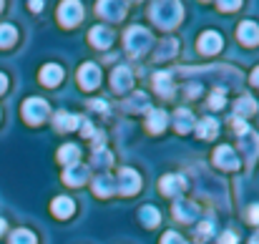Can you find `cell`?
<instances>
[{
  "label": "cell",
  "instance_id": "cell-6",
  "mask_svg": "<svg viewBox=\"0 0 259 244\" xmlns=\"http://www.w3.org/2000/svg\"><path fill=\"white\" fill-rule=\"evenodd\" d=\"M111 88L116 93H126L128 88H134V71L128 66H118L111 73Z\"/></svg>",
  "mask_w": 259,
  "mask_h": 244
},
{
  "label": "cell",
  "instance_id": "cell-5",
  "mask_svg": "<svg viewBox=\"0 0 259 244\" xmlns=\"http://www.w3.org/2000/svg\"><path fill=\"white\" fill-rule=\"evenodd\" d=\"M58 20H61V25H66V28L78 25V23L83 20V8H81V3H71V0L61 3V8H58Z\"/></svg>",
  "mask_w": 259,
  "mask_h": 244
},
{
  "label": "cell",
  "instance_id": "cell-7",
  "mask_svg": "<svg viewBox=\"0 0 259 244\" xmlns=\"http://www.w3.org/2000/svg\"><path fill=\"white\" fill-rule=\"evenodd\" d=\"M78 83H81L83 91L98 88V83H101V68H98L96 63H83V66L78 68Z\"/></svg>",
  "mask_w": 259,
  "mask_h": 244
},
{
  "label": "cell",
  "instance_id": "cell-46",
  "mask_svg": "<svg viewBox=\"0 0 259 244\" xmlns=\"http://www.w3.org/2000/svg\"><path fill=\"white\" fill-rule=\"evenodd\" d=\"M5 227H8V224H5V219H0V234L5 232Z\"/></svg>",
  "mask_w": 259,
  "mask_h": 244
},
{
  "label": "cell",
  "instance_id": "cell-16",
  "mask_svg": "<svg viewBox=\"0 0 259 244\" xmlns=\"http://www.w3.org/2000/svg\"><path fill=\"white\" fill-rule=\"evenodd\" d=\"M98 13L103 18H111V20H121L126 15V3H108V0H101L98 5Z\"/></svg>",
  "mask_w": 259,
  "mask_h": 244
},
{
  "label": "cell",
  "instance_id": "cell-34",
  "mask_svg": "<svg viewBox=\"0 0 259 244\" xmlns=\"http://www.w3.org/2000/svg\"><path fill=\"white\" fill-rule=\"evenodd\" d=\"M211 234H214V224H211V222H201V224L196 227V239H199V242L209 239Z\"/></svg>",
  "mask_w": 259,
  "mask_h": 244
},
{
  "label": "cell",
  "instance_id": "cell-15",
  "mask_svg": "<svg viewBox=\"0 0 259 244\" xmlns=\"http://www.w3.org/2000/svg\"><path fill=\"white\" fill-rule=\"evenodd\" d=\"M86 179H88V169L83 164H73V166H68V169L63 171V181H66L68 186H81Z\"/></svg>",
  "mask_w": 259,
  "mask_h": 244
},
{
  "label": "cell",
  "instance_id": "cell-25",
  "mask_svg": "<svg viewBox=\"0 0 259 244\" xmlns=\"http://www.w3.org/2000/svg\"><path fill=\"white\" fill-rule=\"evenodd\" d=\"M53 124H56V129L58 131H73V129H78V124H81V118L78 116H73V113H56L53 116Z\"/></svg>",
  "mask_w": 259,
  "mask_h": 244
},
{
  "label": "cell",
  "instance_id": "cell-11",
  "mask_svg": "<svg viewBox=\"0 0 259 244\" xmlns=\"http://www.w3.org/2000/svg\"><path fill=\"white\" fill-rule=\"evenodd\" d=\"M88 40L93 48H108L113 43V30L106 28V25H93L91 33H88Z\"/></svg>",
  "mask_w": 259,
  "mask_h": 244
},
{
  "label": "cell",
  "instance_id": "cell-43",
  "mask_svg": "<svg viewBox=\"0 0 259 244\" xmlns=\"http://www.w3.org/2000/svg\"><path fill=\"white\" fill-rule=\"evenodd\" d=\"M252 83L259 88V68H254V73H252Z\"/></svg>",
  "mask_w": 259,
  "mask_h": 244
},
{
  "label": "cell",
  "instance_id": "cell-40",
  "mask_svg": "<svg viewBox=\"0 0 259 244\" xmlns=\"http://www.w3.org/2000/svg\"><path fill=\"white\" fill-rule=\"evenodd\" d=\"M91 108H96V111H101V113H106V108H108V103H106L103 98H96V101L91 103Z\"/></svg>",
  "mask_w": 259,
  "mask_h": 244
},
{
  "label": "cell",
  "instance_id": "cell-47",
  "mask_svg": "<svg viewBox=\"0 0 259 244\" xmlns=\"http://www.w3.org/2000/svg\"><path fill=\"white\" fill-rule=\"evenodd\" d=\"M0 8H3V3H0Z\"/></svg>",
  "mask_w": 259,
  "mask_h": 244
},
{
  "label": "cell",
  "instance_id": "cell-42",
  "mask_svg": "<svg viewBox=\"0 0 259 244\" xmlns=\"http://www.w3.org/2000/svg\"><path fill=\"white\" fill-rule=\"evenodd\" d=\"M5 88H8V76L0 73V93H5Z\"/></svg>",
  "mask_w": 259,
  "mask_h": 244
},
{
  "label": "cell",
  "instance_id": "cell-4",
  "mask_svg": "<svg viewBox=\"0 0 259 244\" xmlns=\"http://www.w3.org/2000/svg\"><path fill=\"white\" fill-rule=\"evenodd\" d=\"M116 189H121L123 196L139 194V189H141V176H139V171H134L131 166H123V169L118 171V184H116Z\"/></svg>",
  "mask_w": 259,
  "mask_h": 244
},
{
  "label": "cell",
  "instance_id": "cell-9",
  "mask_svg": "<svg viewBox=\"0 0 259 244\" xmlns=\"http://www.w3.org/2000/svg\"><path fill=\"white\" fill-rule=\"evenodd\" d=\"M214 164H217L219 169H224V171L239 169V159H237V154H234L232 146H219V149L214 151Z\"/></svg>",
  "mask_w": 259,
  "mask_h": 244
},
{
  "label": "cell",
  "instance_id": "cell-10",
  "mask_svg": "<svg viewBox=\"0 0 259 244\" xmlns=\"http://www.w3.org/2000/svg\"><path fill=\"white\" fill-rule=\"evenodd\" d=\"M237 38H239V43H244V46H259V25L254 20H244V23H239V28H237Z\"/></svg>",
  "mask_w": 259,
  "mask_h": 244
},
{
  "label": "cell",
  "instance_id": "cell-22",
  "mask_svg": "<svg viewBox=\"0 0 259 244\" xmlns=\"http://www.w3.org/2000/svg\"><path fill=\"white\" fill-rule=\"evenodd\" d=\"M196 214H199V209H196L194 201H176L174 204V217L179 222H194Z\"/></svg>",
  "mask_w": 259,
  "mask_h": 244
},
{
  "label": "cell",
  "instance_id": "cell-32",
  "mask_svg": "<svg viewBox=\"0 0 259 244\" xmlns=\"http://www.w3.org/2000/svg\"><path fill=\"white\" fill-rule=\"evenodd\" d=\"M10 244H38V239L30 229H15L10 234Z\"/></svg>",
  "mask_w": 259,
  "mask_h": 244
},
{
  "label": "cell",
  "instance_id": "cell-24",
  "mask_svg": "<svg viewBox=\"0 0 259 244\" xmlns=\"http://www.w3.org/2000/svg\"><path fill=\"white\" fill-rule=\"evenodd\" d=\"M252 113H257V101L252 96H242L234 103V118H244V116H252Z\"/></svg>",
  "mask_w": 259,
  "mask_h": 244
},
{
  "label": "cell",
  "instance_id": "cell-26",
  "mask_svg": "<svg viewBox=\"0 0 259 244\" xmlns=\"http://www.w3.org/2000/svg\"><path fill=\"white\" fill-rule=\"evenodd\" d=\"M78 159H81V149L76 144H63L61 146V151H58V161L61 164L73 166V164H78Z\"/></svg>",
  "mask_w": 259,
  "mask_h": 244
},
{
  "label": "cell",
  "instance_id": "cell-1",
  "mask_svg": "<svg viewBox=\"0 0 259 244\" xmlns=\"http://www.w3.org/2000/svg\"><path fill=\"white\" fill-rule=\"evenodd\" d=\"M149 15H151L154 25H159L164 30H171L174 25L181 23L184 8H181V3H154L151 10H149Z\"/></svg>",
  "mask_w": 259,
  "mask_h": 244
},
{
  "label": "cell",
  "instance_id": "cell-17",
  "mask_svg": "<svg viewBox=\"0 0 259 244\" xmlns=\"http://www.w3.org/2000/svg\"><path fill=\"white\" fill-rule=\"evenodd\" d=\"M113 191H116L113 176H108V174H101V176H96V179H93V194H96V196L106 199V196H113Z\"/></svg>",
  "mask_w": 259,
  "mask_h": 244
},
{
  "label": "cell",
  "instance_id": "cell-19",
  "mask_svg": "<svg viewBox=\"0 0 259 244\" xmlns=\"http://www.w3.org/2000/svg\"><path fill=\"white\" fill-rule=\"evenodd\" d=\"M174 129H176L179 134H189V131L194 129V116H191L189 108H179V111L174 113Z\"/></svg>",
  "mask_w": 259,
  "mask_h": 244
},
{
  "label": "cell",
  "instance_id": "cell-35",
  "mask_svg": "<svg viewBox=\"0 0 259 244\" xmlns=\"http://www.w3.org/2000/svg\"><path fill=\"white\" fill-rule=\"evenodd\" d=\"M161 244H186V242H184V237H181V234H176V232H166V234L161 237Z\"/></svg>",
  "mask_w": 259,
  "mask_h": 244
},
{
  "label": "cell",
  "instance_id": "cell-44",
  "mask_svg": "<svg viewBox=\"0 0 259 244\" xmlns=\"http://www.w3.org/2000/svg\"><path fill=\"white\" fill-rule=\"evenodd\" d=\"M40 8H43V3H30V10H35V13H38Z\"/></svg>",
  "mask_w": 259,
  "mask_h": 244
},
{
  "label": "cell",
  "instance_id": "cell-3",
  "mask_svg": "<svg viewBox=\"0 0 259 244\" xmlns=\"http://www.w3.org/2000/svg\"><path fill=\"white\" fill-rule=\"evenodd\" d=\"M48 113H51V106H48L46 98L33 96V98H25V101H23V118H25V124L40 126V124L48 118Z\"/></svg>",
  "mask_w": 259,
  "mask_h": 244
},
{
  "label": "cell",
  "instance_id": "cell-2",
  "mask_svg": "<svg viewBox=\"0 0 259 244\" xmlns=\"http://www.w3.org/2000/svg\"><path fill=\"white\" fill-rule=\"evenodd\" d=\"M126 48H128V53L131 56H144L149 48H151V30H146V28H141V25H134V28H128V33H126Z\"/></svg>",
  "mask_w": 259,
  "mask_h": 244
},
{
  "label": "cell",
  "instance_id": "cell-37",
  "mask_svg": "<svg viewBox=\"0 0 259 244\" xmlns=\"http://www.w3.org/2000/svg\"><path fill=\"white\" fill-rule=\"evenodd\" d=\"M78 126H81V134H83L86 139H91V136L96 134V129H93V126H91L88 121H83V118H81V124H78Z\"/></svg>",
  "mask_w": 259,
  "mask_h": 244
},
{
  "label": "cell",
  "instance_id": "cell-41",
  "mask_svg": "<svg viewBox=\"0 0 259 244\" xmlns=\"http://www.w3.org/2000/svg\"><path fill=\"white\" fill-rule=\"evenodd\" d=\"M249 222H252V224H259V204H254V207L249 209Z\"/></svg>",
  "mask_w": 259,
  "mask_h": 244
},
{
  "label": "cell",
  "instance_id": "cell-38",
  "mask_svg": "<svg viewBox=\"0 0 259 244\" xmlns=\"http://www.w3.org/2000/svg\"><path fill=\"white\" fill-rule=\"evenodd\" d=\"M239 239H237V234L234 232H224L222 237H219V244H237Z\"/></svg>",
  "mask_w": 259,
  "mask_h": 244
},
{
  "label": "cell",
  "instance_id": "cell-21",
  "mask_svg": "<svg viewBox=\"0 0 259 244\" xmlns=\"http://www.w3.org/2000/svg\"><path fill=\"white\" fill-rule=\"evenodd\" d=\"M73 209H76V204H73V199H68V196H58V199H53V204H51V212H53L58 219H68V217L73 214Z\"/></svg>",
  "mask_w": 259,
  "mask_h": 244
},
{
  "label": "cell",
  "instance_id": "cell-45",
  "mask_svg": "<svg viewBox=\"0 0 259 244\" xmlns=\"http://www.w3.org/2000/svg\"><path fill=\"white\" fill-rule=\"evenodd\" d=\"M249 244H259V232L254 234V237H252V239H249Z\"/></svg>",
  "mask_w": 259,
  "mask_h": 244
},
{
  "label": "cell",
  "instance_id": "cell-8",
  "mask_svg": "<svg viewBox=\"0 0 259 244\" xmlns=\"http://www.w3.org/2000/svg\"><path fill=\"white\" fill-rule=\"evenodd\" d=\"M199 51L204 53V56H214V53H219L222 51V46H224V40H222V35L217 33V30H206V33H201L199 35Z\"/></svg>",
  "mask_w": 259,
  "mask_h": 244
},
{
  "label": "cell",
  "instance_id": "cell-18",
  "mask_svg": "<svg viewBox=\"0 0 259 244\" xmlns=\"http://www.w3.org/2000/svg\"><path fill=\"white\" fill-rule=\"evenodd\" d=\"M166 124H169L166 111H161V108H151V111H149L146 126H149V131H151V134H161V131L166 129Z\"/></svg>",
  "mask_w": 259,
  "mask_h": 244
},
{
  "label": "cell",
  "instance_id": "cell-23",
  "mask_svg": "<svg viewBox=\"0 0 259 244\" xmlns=\"http://www.w3.org/2000/svg\"><path fill=\"white\" fill-rule=\"evenodd\" d=\"M139 219H141V224L149 227V229H154V227L161 224V214H159V209L151 207V204H146V207L139 209Z\"/></svg>",
  "mask_w": 259,
  "mask_h": 244
},
{
  "label": "cell",
  "instance_id": "cell-36",
  "mask_svg": "<svg viewBox=\"0 0 259 244\" xmlns=\"http://www.w3.org/2000/svg\"><path fill=\"white\" fill-rule=\"evenodd\" d=\"M232 126H234V131H237L239 136H244V134L249 131V126L244 124V118H232Z\"/></svg>",
  "mask_w": 259,
  "mask_h": 244
},
{
  "label": "cell",
  "instance_id": "cell-30",
  "mask_svg": "<svg viewBox=\"0 0 259 244\" xmlns=\"http://www.w3.org/2000/svg\"><path fill=\"white\" fill-rule=\"evenodd\" d=\"M176 48H179V43H176L174 38H166V40H161V46H159V51H156L154 56H156V61L171 58L174 53H176Z\"/></svg>",
  "mask_w": 259,
  "mask_h": 244
},
{
  "label": "cell",
  "instance_id": "cell-12",
  "mask_svg": "<svg viewBox=\"0 0 259 244\" xmlns=\"http://www.w3.org/2000/svg\"><path fill=\"white\" fill-rule=\"evenodd\" d=\"M239 149L244 151L247 161L254 164V159L259 156V136L254 131H247L244 136H239Z\"/></svg>",
  "mask_w": 259,
  "mask_h": 244
},
{
  "label": "cell",
  "instance_id": "cell-29",
  "mask_svg": "<svg viewBox=\"0 0 259 244\" xmlns=\"http://www.w3.org/2000/svg\"><path fill=\"white\" fill-rule=\"evenodd\" d=\"M15 38H18V30H15L10 23H3V25H0V48L13 46V43H15Z\"/></svg>",
  "mask_w": 259,
  "mask_h": 244
},
{
  "label": "cell",
  "instance_id": "cell-39",
  "mask_svg": "<svg viewBox=\"0 0 259 244\" xmlns=\"http://www.w3.org/2000/svg\"><path fill=\"white\" fill-rule=\"evenodd\" d=\"M217 8H219V10H239L242 3H217Z\"/></svg>",
  "mask_w": 259,
  "mask_h": 244
},
{
  "label": "cell",
  "instance_id": "cell-33",
  "mask_svg": "<svg viewBox=\"0 0 259 244\" xmlns=\"http://www.w3.org/2000/svg\"><path fill=\"white\" fill-rule=\"evenodd\" d=\"M224 103H227L224 88H214V93L209 96V106H211V108H224Z\"/></svg>",
  "mask_w": 259,
  "mask_h": 244
},
{
  "label": "cell",
  "instance_id": "cell-31",
  "mask_svg": "<svg viewBox=\"0 0 259 244\" xmlns=\"http://www.w3.org/2000/svg\"><path fill=\"white\" fill-rule=\"evenodd\" d=\"M93 164H96L98 169H106V166L113 164V154H111L108 149L98 146V149H93Z\"/></svg>",
  "mask_w": 259,
  "mask_h": 244
},
{
  "label": "cell",
  "instance_id": "cell-27",
  "mask_svg": "<svg viewBox=\"0 0 259 244\" xmlns=\"http://www.w3.org/2000/svg\"><path fill=\"white\" fill-rule=\"evenodd\" d=\"M126 111H136V113H144V111H151V103H149V96L146 93H134V98L126 101Z\"/></svg>",
  "mask_w": 259,
  "mask_h": 244
},
{
  "label": "cell",
  "instance_id": "cell-20",
  "mask_svg": "<svg viewBox=\"0 0 259 244\" xmlns=\"http://www.w3.org/2000/svg\"><path fill=\"white\" fill-rule=\"evenodd\" d=\"M194 131H196L199 139H206V141H209V139H214V136L219 134V124H217L211 116H206V118H201V121L194 126Z\"/></svg>",
  "mask_w": 259,
  "mask_h": 244
},
{
  "label": "cell",
  "instance_id": "cell-28",
  "mask_svg": "<svg viewBox=\"0 0 259 244\" xmlns=\"http://www.w3.org/2000/svg\"><path fill=\"white\" fill-rule=\"evenodd\" d=\"M154 88H156V91H159V93H161V96H171L174 91V86H171V76H169V73H156V76H154Z\"/></svg>",
  "mask_w": 259,
  "mask_h": 244
},
{
  "label": "cell",
  "instance_id": "cell-14",
  "mask_svg": "<svg viewBox=\"0 0 259 244\" xmlns=\"http://www.w3.org/2000/svg\"><path fill=\"white\" fill-rule=\"evenodd\" d=\"M161 191L166 194V196H176V194H181L184 191V186H186V179L181 176V174H169V176H164L161 179Z\"/></svg>",
  "mask_w": 259,
  "mask_h": 244
},
{
  "label": "cell",
  "instance_id": "cell-13",
  "mask_svg": "<svg viewBox=\"0 0 259 244\" xmlns=\"http://www.w3.org/2000/svg\"><path fill=\"white\" fill-rule=\"evenodd\" d=\"M63 81V68L58 63H48L40 68V83L48 86V88H56L58 83Z\"/></svg>",
  "mask_w": 259,
  "mask_h": 244
}]
</instances>
